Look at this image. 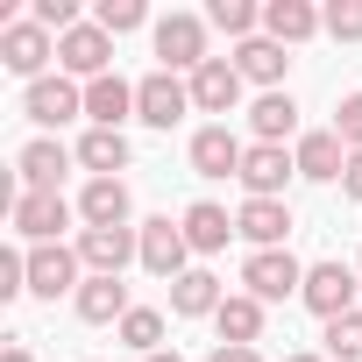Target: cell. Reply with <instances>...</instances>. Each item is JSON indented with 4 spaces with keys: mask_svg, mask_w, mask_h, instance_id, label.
Wrapping results in <instances>:
<instances>
[{
    "mask_svg": "<svg viewBox=\"0 0 362 362\" xmlns=\"http://www.w3.org/2000/svg\"><path fill=\"white\" fill-rule=\"evenodd\" d=\"M242 284H249V298H291V291H305V263L291 256V249H256L249 263H242Z\"/></svg>",
    "mask_w": 362,
    "mask_h": 362,
    "instance_id": "6da1fadb",
    "label": "cell"
},
{
    "mask_svg": "<svg viewBox=\"0 0 362 362\" xmlns=\"http://www.w3.org/2000/svg\"><path fill=\"white\" fill-rule=\"evenodd\" d=\"M57 64H64V78H107V64H114V36L100 29V22H78L71 36H57Z\"/></svg>",
    "mask_w": 362,
    "mask_h": 362,
    "instance_id": "7a4b0ae2",
    "label": "cell"
},
{
    "mask_svg": "<svg viewBox=\"0 0 362 362\" xmlns=\"http://www.w3.org/2000/svg\"><path fill=\"white\" fill-rule=\"evenodd\" d=\"M50 57H57V43H50V29H43V22H8V29H0V64L22 71L29 86H36V78H50V71H43Z\"/></svg>",
    "mask_w": 362,
    "mask_h": 362,
    "instance_id": "3957f363",
    "label": "cell"
},
{
    "mask_svg": "<svg viewBox=\"0 0 362 362\" xmlns=\"http://www.w3.org/2000/svg\"><path fill=\"white\" fill-rule=\"evenodd\" d=\"M128 256H142V235L135 228H78V263L93 277H121Z\"/></svg>",
    "mask_w": 362,
    "mask_h": 362,
    "instance_id": "277c9868",
    "label": "cell"
},
{
    "mask_svg": "<svg viewBox=\"0 0 362 362\" xmlns=\"http://www.w3.org/2000/svg\"><path fill=\"white\" fill-rule=\"evenodd\" d=\"M156 57H163V71H199L206 64V22L199 15H163L156 22Z\"/></svg>",
    "mask_w": 362,
    "mask_h": 362,
    "instance_id": "5b68a950",
    "label": "cell"
},
{
    "mask_svg": "<svg viewBox=\"0 0 362 362\" xmlns=\"http://www.w3.org/2000/svg\"><path fill=\"white\" fill-rule=\"evenodd\" d=\"M185 107H192V86L177 78V71H149V78L135 86V121H149V128L185 121Z\"/></svg>",
    "mask_w": 362,
    "mask_h": 362,
    "instance_id": "8992f818",
    "label": "cell"
},
{
    "mask_svg": "<svg viewBox=\"0 0 362 362\" xmlns=\"http://www.w3.org/2000/svg\"><path fill=\"white\" fill-rule=\"evenodd\" d=\"M242 156H249V142H242L228 121H206V128L192 135V170H199V177H242Z\"/></svg>",
    "mask_w": 362,
    "mask_h": 362,
    "instance_id": "52a82bcc",
    "label": "cell"
},
{
    "mask_svg": "<svg viewBox=\"0 0 362 362\" xmlns=\"http://www.w3.org/2000/svg\"><path fill=\"white\" fill-rule=\"evenodd\" d=\"M135 235H142V256H135V263H142L149 277H170V284L185 277V256H192L185 228H170V221H142Z\"/></svg>",
    "mask_w": 362,
    "mask_h": 362,
    "instance_id": "ba28073f",
    "label": "cell"
},
{
    "mask_svg": "<svg viewBox=\"0 0 362 362\" xmlns=\"http://www.w3.org/2000/svg\"><path fill=\"white\" fill-rule=\"evenodd\" d=\"M64 228H71L64 192H15V235H29V242L43 249V242H57Z\"/></svg>",
    "mask_w": 362,
    "mask_h": 362,
    "instance_id": "9c48e42d",
    "label": "cell"
},
{
    "mask_svg": "<svg viewBox=\"0 0 362 362\" xmlns=\"http://www.w3.org/2000/svg\"><path fill=\"white\" fill-rule=\"evenodd\" d=\"M298 298H305L320 320H341V313H355V270H348V263H313Z\"/></svg>",
    "mask_w": 362,
    "mask_h": 362,
    "instance_id": "30bf717a",
    "label": "cell"
},
{
    "mask_svg": "<svg viewBox=\"0 0 362 362\" xmlns=\"http://www.w3.org/2000/svg\"><path fill=\"white\" fill-rule=\"evenodd\" d=\"M185 86H192V107H199V114H235V100H242V86H249V78H242L228 57H206Z\"/></svg>",
    "mask_w": 362,
    "mask_h": 362,
    "instance_id": "8fae6325",
    "label": "cell"
},
{
    "mask_svg": "<svg viewBox=\"0 0 362 362\" xmlns=\"http://www.w3.org/2000/svg\"><path fill=\"white\" fill-rule=\"evenodd\" d=\"M22 114L36 121V128H57V121H71V114H86V93L57 71V78H36L29 93H22Z\"/></svg>",
    "mask_w": 362,
    "mask_h": 362,
    "instance_id": "7c38bea8",
    "label": "cell"
},
{
    "mask_svg": "<svg viewBox=\"0 0 362 362\" xmlns=\"http://www.w3.org/2000/svg\"><path fill=\"white\" fill-rule=\"evenodd\" d=\"M298 170V156H284L277 142H249V156H242V185H249V199H284V177Z\"/></svg>",
    "mask_w": 362,
    "mask_h": 362,
    "instance_id": "4fadbf2b",
    "label": "cell"
},
{
    "mask_svg": "<svg viewBox=\"0 0 362 362\" xmlns=\"http://www.w3.org/2000/svg\"><path fill=\"white\" fill-rule=\"evenodd\" d=\"M29 291H36V298L78 291V249H64V242H43V249H29Z\"/></svg>",
    "mask_w": 362,
    "mask_h": 362,
    "instance_id": "5bb4252c",
    "label": "cell"
},
{
    "mask_svg": "<svg viewBox=\"0 0 362 362\" xmlns=\"http://www.w3.org/2000/svg\"><path fill=\"white\" fill-rule=\"evenodd\" d=\"M320 29H327V15L313 8V0H263V36H270V43L291 50V43H305V36H320Z\"/></svg>",
    "mask_w": 362,
    "mask_h": 362,
    "instance_id": "9a60e30c",
    "label": "cell"
},
{
    "mask_svg": "<svg viewBox=\"0 0 362 362\" xmlns=\"http://www.w3.org/2000/svg\"><path fill=\"white\" fill-rule=\"evenodd\" d=\"M298 177H313V185H334V177L348 170V142L334 135V128H313V135H298Z\"/></svg>",
    "mask_w": 362,
    "mask_h": 362,
    "instance_id": "2e32d148",
    "label": "cell"
},
{
    "mask_svg": "<svg viewBox=\"0 0 362 362\" xmlns=\"http://www.w3.org/2000/svg\"><path fill=\"white\" fill-rule=\"evenodd\" d=\"M235 235L256 242V249H284V235H291V206H284V199H242Z\"/></svg>",
    "mask_w": 362,
    "mask_h": 362,
    "instance_id": "e0dca14e",
    "label": "cell"
},
{
    "mask_svg": "<svg viewBox=\"0 0 362 362\" xmlns=\"http://www.w3.org/2000/svg\"><path fill=\"white\" fill-rule=\"evenodd\" d=\"M221 305H228V291H221L214 270H185V277L170 284V313H177V320H206V313H221Z\"/></svg>",
    "mask_w": 362,
    "mask_h": 362,
    "instance_id": "ac0fdd59",
    "label": "cell"
},
{
    "mask_svg": "<svg viewBox=\"0 0 362 362\" xmlns=\"http://www.w3.org/2000/svg\"><path fill=\"white\" fill-rule=\"evenodd\" d=\"M64 142H50V135H36L22 156H15V170H22V192H57V177H64Z\"/></svg>",
    "mask_w": 362,
    "mask_h": 362,
    "instance_id": "d6986e66",
    "label": "cell"
},
{
    "mask_svg": "<svg viewBox=\"0 0 362 362\" xmlns=\"http://www.w3.org/2000/svg\"><path fill=\"white\" fill-rule=\"evenodd\" d=\"M78 221L86 228H128V185L121 177H93L78 192Z\"/></svg>",
    "mask_w": 362,
    "mask_h": 362,
    "instance_id": "ffe728a7",
    "label": "cell"
},
{
    "mask_svg": "<svg viewBox=\"0 0 362 362\" xmlns=\"http://www.w3.org/2000/svg\"><path fill=\"white\" fill-rule=\"evenodd\" d=\"M185 242L199 249V256H221L228 249V235H235V221H228V206H214V199H199V206H185Z\"/></svg>",
    "mask_w": 362,
    "mask_h": 362,
    "instance_id": "44dd1931",
    "label": "cell"
},
{
    "mask_svg": "<svg viewBox=\"0 0 362 362\" xmlns=\"http://www.w3.org/2000/svg\"><path fill=\"white\" fill-rule=\"evenodd\" d=\"M86 114H93V128H121V121L135 114V86L114 78V71L93 78V86H86Z\"/></svg>",
    "mask_w": 362,
    "mask_h": 362,
    "instance_id": "7402d4cb",
    "label": "cell"
},
{
    "mask_svg": "<svg viewBox=\"0 0 362 362\" xmlns=\"http://www.w3.org/2000/svg\"><path fill=\"white\" fill-rule=\"evenodd\" d=\"M135 305H128V284L121 277H86L78 284V320H93V327H107V320H128Z\"/></svg>",
    "mask_w": 362,
    "mask_h": 362,
    "instance_id": "603a6c76",
    "label": "cell"
},
{
    "mask_svg": "<svg viewBox=\"0 0 362 362\" xmlns=\"http://www.w3.org/2000/svg\"><path fill=\"white\" fill-rule=\"evenodd\" d=\"M284 64H291V57H284V43H270V36H249V43L235 50V71H242L249 86H270V93H277Z\"/></svg>",
    "mask_w": 362,
    "mask_h": 362,
    "instance_id": "cb8c5ba5",
    "label": "cell"
},
{
    "mask_svg": "<svg viewBox=\"0 0 362 362\" xmlns=\"http://www.w3.org/2000/svg\"><path fill=\"white\" fill-rule=\"evenodd\" d=\"M78 163H86L93 177H121V170H128V135H121V128H86Z\"/></svg>",
    "mask_w": 362,
    "mask_h": 362,
    "instance_id": "d4e9b609",
    "label": "cell"
},
{
    "mask_svg": "<svg viewBox=\"0 0 362 362\" xmlns=\"http://www.w3.org/2000/svg\"><path fill=\"white\" fill-rule=\"evenodd\" d=\"M214 327H221V341H235V348H256V341H263V298L235 291V298L214 313Z\"/></svg>",
    "mask_w": 362,
    "mask_h": 362,
    "instance_id": "484cf974",
    "label": "cell"
},
{
    "mask_svg": "<svg viewBox=\"0 0 362 362\" xmlns=\"http://www.w3.org/2000/svg\"><path fill=\"white\" fill-rule=\"evenodd\" d=\"M249 128H256V142H277V149H284V135L298 128V100H291V93H263V100L249 107Z\"/></svg>",
    "mask_w": 362,
    "mask_h": 362,
    "instance_id": "4316f807",
    "label": "cell"
},
{
    "mask_svg": "<svg viewBox=\"0 0 362 362\" xmlns=\"http://www.w3.org/2000/svg\"><path fill=\"white\" fill-rule=\"evenodd\" d=\"M206 22H214V29H228V36H242V43H249V36H256V29H263V8H256V0H214V8H206Z\"/></svg>",
    "mask_w": 362,
    "mask_h": 362,
    "instance_id": "83f0119b",
    "label": "cell"
},
{
    "mask_svg": "<svg viewBox=\"0 0 362 362\" xmlns=\"http://www.w3.org/2000/svg\"><path fill=\"white\" fill-rule=\"evenodd\" d=\"M121 341H128V348H142V355H156V348H163V313L135 305V313L121 320Z\"/></svg>",
    "mask_w": 362,
    "mask_h": 362,
    "instance_id": "f1b7e54d",
    "label": "cell"
},
{
    "mask_svg": "<svg viewBox=\"0 0 362 362\" xmlns=\"http://www.w3.org/2000/svg\"><path fill=\"white\" fill-rule=\"evenodd\" d=\"M327 355H334V362H362V313L327 320Z\"/></svg>",
    "mask_w": 362,
    "mask_h": 362,
    "instance_id": "f546056e",
    "label": "cell"
},
{
    "mask_svg": "<svg viewBox=\"0 0 362 362\" xmlns=\"http://www.w3.org/2000/svg\"><path fill=\"white\" fill-rule=\"evenodd\" d=\"M93 22H100L107 36H128V29H142V0H100Z\"/></svg>",
    "mask_w": 362,
    "mask_h": 362,
    "instance_id": "4dcf8cb0",
    "label": "cell"
},
{
    "mask_svg": "<svg viewBox=\"0 0 362 362\" xmlns=\"http://www.w3.org/2000/svg\"><path fill=\"white\" fill-rule=\"evenodd\" d=\"M327 36L334 43H362V0H334L327 8Z\"/></svg>",
    "mask_w": 362,
    "mask_h": 362,
    "instance_id": "1f68e13d",
    "label": "cell"
},
{
    "mask_svg": "<svg viewBox=\"0 0 362 362\" xmlns=\"http://www.w3.org/2000/svg\"><path fill=\"white\" fill-rule=\"evenodd\" d=\"M334 135H341L348 149H362V93H348V100L334 107Z\"/></svg>",
    "mask_w": 362,
    "mask_h": 362,
    "instance_id": "d6a6232c",
    "label": "cell"
},
{
    "mask_svg": "<svg viewBox=\"0 0 362 362\" xmlns=\"http://www.w3.org/2000/svg\"><path fill=\"white\" fill-rule=\"evenodd\" d=\"M22 291H29V256L8 249V256H0V298H22Z\"/></svg>",
    "mask_w": 362,
    "mask_h": 362,
    "instance_id": "836d02e7",
    "label": "cell"
},
{
    "mask_svg": "<svg viewBox=\"0 0 362 362\" xmlns=\"http://www.w3.org/2000/svg\"><path fill=\"white\" fill-rule=\"evenodd\" d=\"M341 192L362 199V149H348V170H341Z\"/></svg>",
    "mask_w": 362,
    "mask_h": 362,
    "instance_id": "e575fe53",
    "label": "cell"
},
{
    "mask_svg": "<svg viewBox=\"0 0 362 362\" xmlns=\"http://www.w3.org/2000/svg\"><path fill=\"white\" fill-rule=\"evenodd\" d=\"M206 362H263V348H235V341H221Z\"/></svg>",
    "mask_w": 362,
    "mask_h": 362,
    "instance_id": "d590c367",
    "label": "cell"
},
{
    "mask_svg": "<svg viewBox=\"0 0 362 362\" xmlns=\"http://www.w3.org/2000/svg\"><path fill=\"white\" fill-rule=\"evenodd\" d=\"M0 362H36V355H29V348H22V341H15V348H8V355H0Z\"/></svg>",
    "mask_w": 362,
    "mask_h": 362,
    "instance_id": "8d00e7d4",
    "label": "cell"
},
{
    "mask_svg": "<svg viewBox=\"0 0 362 362\" xmlns=\"http://www.w3.org/2000/svg\"><path fill=\"white\" fill-rule=\"evenodd\" d=\"M142 362H185V355H177V348H156V355H142Z\"/></svg>",
    "mask_w": 362,
    "mask_h": 362,
    "instance_id": "74e56055",
    "label": "cell"
},
{
    "mask_svg": "<svg viewBox=\"0 0 362 362\" xmlns=\"http://www.w3.org/2000/svg\"><path fill=\"white\" fill-rule=\"evenodd\" d=\"M291 362H327V355H291Z\"/></svg>",
    "mask_w": 362,
    "mask_h": 362,
    "instance_id": "f35d334b",
    "label": "cell"
},
{
    "mask_svg": "<svg viewBox=\"0 0 362 362\" xmlns=\"http://www.w3.org/2000/svg\"><path fill=\"white\" fill-rule=\"evenodd\" d=\"M355 270H362V256H355Z\"/></svg>",
    "mask_w": 362,
    "mask_h": 362,
    "instance_id": "ab89813d",
    "label": "cell"
}]
</instances>
